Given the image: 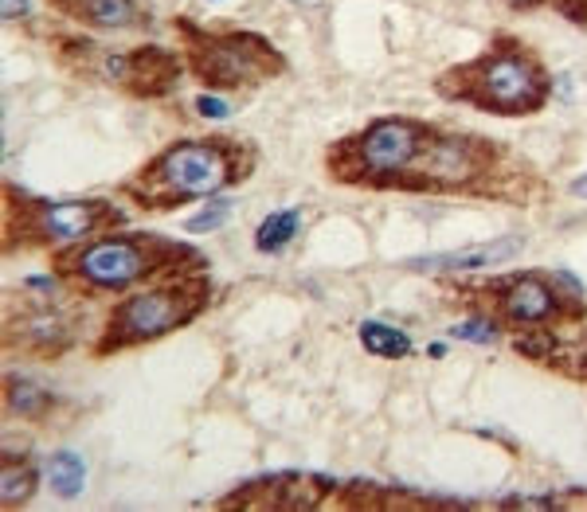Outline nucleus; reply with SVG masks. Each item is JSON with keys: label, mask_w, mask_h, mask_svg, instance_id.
Returning <instances> with one entry per match:
<instances>
[{"label": "nucleus", "mask_w": 587, "mask_h": 512, "mask_svg": "<svg viewBox=\"0 0 587 512\" xmlns=\"http://www.w3.org/2000/svg\"><path fill=\"white\" fill-rule=\"evenodd\" d=\"M572 192H576L579 200H587V172H584V177L576 180V184H572Z\"/></svg>", "instance_id": "obj_23"}, {"label": "nucleus", "mask_w": 587, "mask_h": 512, "mask_svg": "<svg viewBox=\"0 0 587 512\" xmlns=\"http://www.w3.org/2000/svg\"><path fill=\"white\" fill-rule=\"evenodd\" d=\"M36 466H32L28 457H12L4 454L0 462V504L4 509H20V504H28L32 493H36Z\"/></svg>", "instance_id": "obj_15"}, {"label": "nucleus", "mask_w": 587, "mask_h": 512, "mask_svg": "<svg viewBox=\"0 0 587 512\" xmlns=\"http://www.w3.org/2000/svg\"><path fill=\"white\" fill-rule=\"evenodd\" d=\"M200 251L150 231H106L51 254V278L86 294H121L141 282L200 274Z\"/></svg>", "instance_id": "obj_2"}, {"label": "nucleus", "mask_w": 587, "mask_h": 512, "mask_svg": "<svg viewBox=\"0 0 587 512\" xmlns=\"http://www.w3.org/2000/svg\"><path fill=\"white\" fill-rule=\"evenodd\" d=\"M51 4L63 16L86 24V28L118 32V28H145V24H153V16L141 12L138 0H51Z\"/></svg>", "instance_id": "obj_12"}, {"label": "nucleus", "mask_w": 587, "mask_h": 512, "mask_svg": "<svg viewBox=\"0 0 587 512\" xmlns=\"http://www.w3.org/2000/svg\"><path fill=\"white\" fill-rule=\"evenodd\" d=\"M106 79L118 83L121 91L138 94V98H161L180 83V67L185 59L165 51V47H133L121 56H106Z\"/></svg>", "instance_id": "obj_11"}, {"label": "nucleus", "mask_w": 587, "mask_h": 512, "mask_svg": "<svg viewBox=\"0 0 587 512\" xmlns=\"http://www.w3.org/2000/svg\"><path fill=\"white\" fill-rule=\"evenodd\" d=\"M361 345L373 356H384V360H403V356L411 353V336L400 333V329L384 325V321H364Z\"/></svg>", "instance_id": "obj_18"}, {"label": "nucleus", "mask_w": 587, "mask_h": 512, "mask_svg": "<svg viewBox=\"0 0 587 512\" xmlns=\"http://www.w3.org/2000/svg\"><path fill=\"white\" fill-rule=\"evenodd\" d=\"M51 403H56V395H51L47 383L32 380V376H20V372L4 376V407H9V415L39 419V415L51 410Z\"/></svg>", "instance_id": "obj_14"}, {"label": "nucleus", "mask_w": 587, "mask_h": 512, "mask_svg": "<svg viewBox=\"0 0 587 512\" xmlns=\"http://www.w3.org/2000/svg\"><path fill=\"white\" fill-rule=\"evenodd\" d=\"M505 4H513V9H537L541 0H505Z\"/></svg>", "instance_id": "obj_24"}, {"label": "nucleus", "mask_w": 587, "mask_h": 512, "mask_svg": "<svg viewBox=\"0 0 587 512\" xmlns=\"http://www.w3.org/2000/svg\"><path fill=\"white\" fill-rule=\"evenodd\" d=\"M298 231H302V212L298 207H286V212H274L262 219L259 231H255V247H259L262 254H274V251H282Z\"/></svg>", "instance_id": "obj_17"}, {"label": "nucleus", "mask_w": 587, "mask_h": 512, "mask_svg": "<svg viewBox=\"0 0 587 512\" xmlns=\"http://www.w3.org/2000/svg\"><path fill=\"white\" fill-rule=\"evenodd\" d=\"M435 91L447 103H467L482 114L525 118V114L544 110V103L552 98V75L525 39L497 32L482 56L447 67L435 79Z\"/></svg>", "instance_id": "obj_3"}, {"label": "nucleus", "mask_w": 587, "mask_h": 512, "mask_svg": "<svg viewBox=\"0 0 587 512\" xmlns=\"http://www.w3.org/2000/svg\"><path fill=\"white\" fill-rule=\"evenodd\" d=\"M32 4L28 0H4V20H20V16H28Z\"/></svg>", "instance_id": "obj_22"}, {"label": "nucleus", "mask_w": 587, "mask_h": 512, "mask_svg": "<svg viewBox=\"0 0 587 512\" xmlns=\"http://www.w3.org/2000/svg\"><path fill=\"white\" fill-rule=\"evenodd\" d=\"M196 110L204 114V118H232V106L224 98H215V94H200L196 98Z\"/></svg>", "instance_id": "obj_21"}, {"label": "nucleus", "mask_w": 587, "mask_h": 512, "mask_svg": "<svg viewBox=\"0 0 587 512\" xmlns=\"http://www.w3.org/2000/svg\"><path fill=\"white\" fill-rule=\"evenodd\" d=\"M497 150L494 141L470 138V133H450L438 130L431 133L427 150L415 160V172H411V192H458V188H478L490 172L497 168Z\"/></svg>", "instance_id": "obj_10"}, {"label": "nucleus", "mask_w": 587, "mask_h": 512, "mask_svg": "<svg viewBox=\"0 0 587 512\" xmlns=\"http://www.w3.org/2000/svg\"><path fill=\"white\" fill-rule=\"evenodd\" d=\"M126 212L114 200H36L9 184L4 192V251H63L83 239L121 231Z\"/></svg>", "instance_id": "obj_6"}, {"label": "nucleus", "mask_w": 587, "mask_h": 512, "mask_svg": "<svg viewBox=\"0 0 587 512\" xmlns=\"http://www.w3.org/2000/svg\"><path fill=\"white\" fill-rule=\"evenodd\" d=\"M185 67L208 91H255L286 71V56L259 32H208L177 16Z\"/></svg>", "instance_id": "obj_7"}, {"label": "nucleus", "mask_w": 587, "mask_h": 512, "mask_svg": "<svg viewBox=\"0 0 587 512\" xmlns=\"http://www.w3.org/2000/svg\"><path fill=\"white\" fill-rule=\"evenodd\" d=\"M450 333L462 336V341H478V345H494L497 336H502V329H497V321L490 313H478L470 321H462V325H455Z\"/></svg>", "instance_id": "obj_19"}, {"label": "nucleus", "mask_w": 587, "mask_h": 512, "mask_svg": "<svg viewBox=\"0 0 587 512\" xmlns=\"http://www.w3.org/2000/svg\"><path fill=\"white\" fill-rule=\"evenodd\" d=\"M208 306H212V282L204 278V271L165 278L153 289H138V294H130V298L110 309L103 333L94 341V356H114L121 348L161 341V336L177 333L188 321H196Z\"/></svg>", "instance_id": "obj_5"}, {"label": "nucleus", "mask_w": 587, "mask_h": 512, "mask_svg": "<svg viewBox=\"0 0 587 512\" xmlns=\"http://www.w3.org/2000/svg\"><path fill=\"white\" fill-rule=\"evenodd\" d=\"M47 481H51V489H56V497H79L86 485V466L83 457L71 454V450H59V454H51V462H47Z\"/></svg>", "instance_id": "obj_16"}, {"label": "nucleus", "mask_w": 587, "mask_h": 512, "mask_svg": "<svg viewBox=\"0 0 587 512\" xmlns=\"http://www.w3.org/2000/svg\"><path fill=\"white\" fill-rule=\"evenodd\" d=\"M79 341V321L71 309L56 301V282L28 278L24 286V306H9L4 317V345L9 353L36 356V360H56L71 353Z\"/></svg>", "instance_id": "obj_9"}, {"label": "nucleus", "mask_w": 587, "mask_h": 512, "mask_svg": "<svg viewBox=\"0 0 587 512\" xmlns=\"http://www.w3.org/2000/svg\"><path fill=\"white\" fill-rule=\"evenodd\" d=\"M255 145L243 138H185L121 180V197L165 215L192 200H215L255 172Z\"/></svg>", "instance_id": "obj_1"}, {"label": "nucleus", "mask_w": 587, "mask_h": 512, "mask_svg": "<svg viewBox=\"0 0 587 512\" xmlns=\"http://www.w3.org/2000/svg\"><path fill=\"white\" fill-rule=\"evenodd\" d=\"M227 215H232V200H212V204H208L200 215H192L185 227L192 235H204V231H215V227H224Z\"/></svg>", "instance_id": "obj_20"}, {"label": "nucleus", "mask_w": 587, "mask_h": 512, "mask_svg": "<svg viewBox=\"0 0 587 512\" xmlns=\"http://www.w3.org/2000/svg\"><path fill=\"white\" fill-rule=\"evenodd\" d=\"M521 251V239H494V242H478L467 251H447V254H427V259H411V271H431V274H458V271H482V266H494V262L509 259V254Z\"/></svg>", "instance_id": "obj_13"}, {"label": "nucleus", "mask_w": 587, "mask_h": 512, "mask_svg": "<svg viewBox=\"0 0 587 512\" xmlns=\"http://www.w3.org/2000/svg\"><path fill=\"white\" fill-rule=\"evenodd\" d=\"M435 126L420 118H376L364 130L329 145L326 168L337 184L353 188H403L411 192L415 160L427 150Z\"/></svg>", "instance_id": "obj_4"}, {"label": "nucleus", "mask_w": 587, "mask_h": 512, "mask_svg": "<svg viewBox=\"0 0 587 512\" xmlns=\"http://www.w3.org/2000/svg\"><path fill=\"white\" fill-rule=\"evenodd\" d=\"M467 301H490V317H502L513 329H537L552 325L556 317H576L587 313V298L579 282L572 274H544V271H525L509 274V278L478 282V289H467Z\"/></svg>", "instance_id": "obj_8"}]
</instances>
